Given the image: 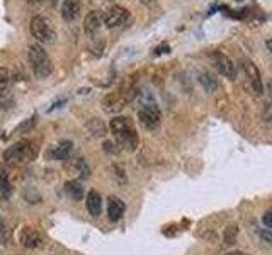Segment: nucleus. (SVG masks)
I'll return each mask as SVG.
<instances>
[{
  "label": "nucleus",
  "instance_id": "7c9ffc66",
  "mask_svg": "<svg viewBox=\"0 0 272 255\" xmlns=\"http://www.w3.org/2000/svg\"><path fill=\"white\" fill-rule=\"evenodd\" d=\"M4 230V220H2V216H0V233H2Z\"/></svg>",
  "mask_w": 272,
  "mask_h": 255
},
{
  "label": "nucleus",
  "instance_id": "6e6552de",
  "mask_svg": "<svg viewBox=\"0 0 272 255\" xmlns=\"http://www.w3.org/2000/svg\"><path fill=\"white\" fill-rule=\"evenodd\" d=\"M245 73H247V78H248V83L252 90L257 95H262L264 94V83H262V75H260L259 68L254 65V61L250 60H243L242 63Z\"/></svg>",
  "mask_w": 272,
  "mask_h": 255
},
{
  "label": "nucleus",
  "instance_id": "a878e982",
  "mask_svg": "<svg viewBox=\"0 0 272 255\" xmlns=\"http://www.w3.org/2000/svg\"><path fill=\"white\" fill-rule=\"evenodd\" d=\"M262 223L267 228H270L272 230V211L270 213H267V215H264V218H262Z\"/></svg>",
  "mask_w": 272,
  "mask_h": 255
},
{
  "label": "nucleus",
  "instance_id": "c756f323",
  "mask_svg": "<svg viewBox=\"0 0 272 255\" xmlns=\"http://www.w3.org/2000/svg\"><path fill=\"white\" fill-rule=\"evenodd\" d=\"M31 4H34V5H38V4H43V0H29Z\"/></svg>",
  "mask_w": 272,
  "mask_h": 255
},
{
  "label": "nucleus",
  "instance_id": "bb28decb",
  "mask_svg": "<svg viewBox=\"0 0 272 255\" xmlns=\"http://www.w3.org/2000/svg\"><path fill=\"white\" fill-rule=\"evenodd\" d=\"M143 5H147V7H153V5H157V0H140Z\"/></svg>",
  "mask_w": 272,
  "mask_h": 255
},
{
  "label": "nucleus",
  "instance_id": "4468645a",
  "mask_svg": "<svg viewBox=\"0 0 272 255\" xmlns=\"http://www.w3.org/2000/svg\"><path fill=\"white\" fill-rule=\"evenodd\" d=\"M72 152H73V143L68 140H63L53 148L51 155L55 160H67V158L72 155Z\"/></svg>",
  "mask_w": 272,
  "mask_h": 255
},
{
  "label": "nucleus",
  "instance_id": "4be33fe9",
  "mask_svg": "<svg viewBox=\"0 0 272 255\" xmlns=\"http://www.w3.org/2000/svg\"><path fill=\"white\" fill-rule=\"evenodd\" d=\"M34 123H36V116H33L31 119H26V121H23L17 128H15V133H28L31 128L34 126Z\"/></svg>",
  "mask_w": 272,
  "mask_h": 255
},
{
  "label": "nucleus",
  "instance_id": "412c9836",
  "mask_svg": "<svg viewBox=\"0 0 272 255\" xmlns=\"http://www.w3.org/2000/svg\"><path fill=\"white\" fill-rule=\"evenodd\" d=\"M0 194L4 198L10 196V182H9V175L5 172H0Z\"/></svg>",
  "mask_w": 272,
  "mask_h": 255
},
{
  "label": "nucleus",
  "instance_id": "aec40b11",
  "mask_svg": "<svg viewBox=\"0 0 272 255\" xmlns=\"http://www.w3.org/2000/svg\"><path fill=\"white\" fill-rule=\"evenodd\" d=\"M238 235V226L237 225H230L226 226L225 233H223V238H225V243L226 245H233L235 243V238Z\"/></svg>",
  "mask_w": 272,
  "mask_h": 255
},
{
  "label": "nucleus",
  "instance_id": "f257e3e1",
  "mask_svg": "<svg viewBox=\"0 0 272 255\" xmlns=\"http://www.w3.org/2000/svg\"><path fill=\"white\" fill-rule=\"evenodd\" d=\"M111 131L116 138L117 145L124 148L128 152H135L138 146V135L136 130L133 126L130 118L124 116H117V118L111 119Z\"/></svg>",
  "mask_w": 272,
  "mask_h": 255
},
{
  "label": "nucleus",
  "instance_id": "39448f33",
  "mask_svg": "<svg viewBox=\"0 0 272 255\" xmlns=\"http://www.w3.org/2000/svg\"><path fill=\"white\" fill-rule=\"evenodd\" d=\"M138 119L140 123L147 128V130H157L160 124V119H162V114H160V108L155 100H150V102H141L140 109H138Z\"/></svg>",
  "mask_w": 272,
  "mask_h": 255
},
{
  "label": "nucleus",
  "instance_id": "5701e85b",
  "mask_svg": "<svg viewBox=\"0 0 272 255\" xmlns=\"http://www.w3.org/2000/svg\"><path fill=\"white\" fill-rule=\"evenodd\" d=\"M9 85V72L7 68H0V92L7 89Z\"/></svg>",
  "mask_w": 272,
  "mask_h": 255
},
{
  "label": "nucleus",
  "instance_id": "20e7f679",
  "mask_svg": "<svg viewBox=\"0 0 272 255\" xmlns=\"http://www.w3.org/2000/svg\"><path fill=\"white\" fill-rule=\"evenodd\" d=\"M29 29H31L33 38H36L41 42H53L56 38V33H55V28H53L51 20L45 17V15H34V17L31 19Z\"/></svg>",
  "mask_w": 272,
  "mask_h": 255
},
{
  "label": "nucleus",
  "instance_id": "2eb2a0df",
  "mask_svg": "<svg viewBox=\"0 0 272 255\" xmlns=\"http://www.w3.org/2000/svg\"><path fill=\"white\" fill-rule=\"evenodd\" d=\"M87 209L92 216H99L102 211V199L97 190H89L87 194Z\"/></svg>",
  "mask_w": 272,
  "mask_h": 255
},
{
  "label": "nucleus",
  "instance_id": "cd10ccee",
  "mask_svg": "<svg viewBox=\"0 0 272 255\" xmlns=\"http://www.w3.org/2000/svg\"><path fill=\"white\" fill-rule=\"evenodd\" d=\"M265 45H267V48H269V51L272 53V39H267V42H265Z\"/></svg>",
  "mask_w": 272,
  "mask_h": 255
},
{
  "label": "nucleus",
  "instance_id": "ddd939ff",
  "mask_svg": "<svg viewBox=\"0 0 272 255\" xmlns=\"http://www.w3.org/2000/svg\"><path fill=\"white\" fill-rule=\"evenodd\" d=\"M124 104H126V99L119 94H109V95H106L102 100V105L108 113H119V111L124 108Z\"/></svg>",
  "mask_w": 272,
  "mask_h": 255
},
{
  "label": "nucleus",
  "instance_id": "b1692460",
  "mask_svg": "<svg viewBox=\"0 0 272 255\" xmlns=\"http://www.w3.org/2000/svg\"><path fill=\"white\" fill-rule=\"evenodd\" d=\"M104 152L108 153H117L119 152V148H116V145L113 141H104Z\"/></svg>",
  "mask_w": 272,
  "mask_h": 255
},
{
  "label": "nucleus",
  "instance_id": "423d86ee",
  "mask_svg": "<svg viewBox=\"0 0 272 255\" xmlns=\"http://www.w3.org/2000/svg\"><path fill=\"white\" fill-rule=\"evenodd\" d=\"M211 61L223 77L230 78V80H235V78H237V65H235L232 58L226 56L225 53L213 51L211 53Z\"/></svg>",
  "mask_w": 272,
  "mask_h": 255
},
{
  "label": "nucleus",
  "instance_id": "f03ea898",
  "mask_svg": "<svg viewBox=\"0 0 272 255\" xmlns=\"http://www.w3.org/2000/svg\"><path fill=\"white\" fill-rule=\"evenodd\" d=\"M28 60L31 65V70L38 78H46L51 75L53 65L48 56V53L43 50L39 45H31L28 48Z\"/></svg>",
  "mask_w": 272,
  "mask_h": 255
},
{
  "label": "nucleus",
  "instance_id": "9b49d317",
  "mask_svg": "<svg viewBox=\"0 0 272 255\" xmlns=\"http://www.w3.org/2000/svg\"><path fill=\"white\" fill-rule=\"evenodd\" d=\"M61 17L67 23H73L80 15V2L78 0H63L61 4Z\"/></svg>",
  "mask_w": 272,
  "mask_h": 255
},
{
  "label": "nucleus",
  "instance_id": "f3484780",
  "mask_svg": "<svg viewBox=\"0 0 272 255\" xmlns=\"http://www.w3.org/2000/svg\"><path fill=\"white\" fill-rule=\"evenodd\" d=\"M70 168L78 179H89L90 177V168H89L87 162H85L83 158H77V160H73Z\"/></svg>",
  "mask_w": 272,
  "mask_h": 255
},
{
  "label": "nucleus",
  "instance_id": "f8f14e48",
  "mask_svg": "<svg viewBox=\"0 0 272 255\" xmlns=\"http://www.w3.org/2000/svg\"><path fill=\"white\" fill-rule=\"evenodd\" d=\"M124 209H126V206L124 203L119 199V198H116V196H111L109 198V203H108V215H109V220L111 221H119L122 215H124Z\"/></svg>",
  "mask_w": 272,
  "mask_h": 255
},
{
  "label": "nucleus",
  "instance_id": "a211bd4d",
  "mask_svg": "<svg viewBox=\"0 0 272 255\" xmlns=\"http://www.w3.org/2000/svg\"><path fill=\"white\" fill-rule=\"evenodd\" d=\"M199 83L202 85V89H204L206 92H210V94H213L218 89V80L211 75L210 72L199 73Z\"/></svg>",
  "mask_w": 272,
  "mask_h": 255
},
{
  "label": "nucleus",
  "instance_id": "dca6fc26",
  "mask_svg": "<svg viewBox=\"0 0 272 255\" xmlns=\"http://www.w3.org/2000/svg\"><path fill=\"white\" fill-rule=\"evenodd\" d=\"M65 193L70 196L73 201H82L83 199V187L78 180H67L65 182Z\"/></svg>",
  "mask_w": 272,
  "mask_h": 255
},
{
  "label": "nucleus",
  "instance_id": "9d476101",
  "mask_svg": "<svg viewBox=\"0 0 272 255\" xmlns=\"http://www.w3.org/2000/svg\"><path fill=\"white\" fill-rule=\"evenodd\" d=\"M104 20H102V15L99 12H89L85 15V20H83V31L87 33L89 36H95L102 28Z\"/></svg>",
  "mask_w": 272,
  "mask_h": 255
},
{
  "label": "nucleus",
  "instance_id": "7ed1b4c3",
  "mask_svg": "<svg viewBox=\"0 0 272 255\" xmlns=\"http://www.w3.org/2000/svg\"><path fill=\"white\" fill-rule=\"evenodd\" d=\"M36 155H38V150H36L34 143L23 140V141L14 143L12 146H9L7 150L4 152V160H5V163L33 162Z\"/></svg>",
  "mask_w": 272,
  "mask_h": 255
},
{
  "label": "nucleus",
  "instance_id": "c85d7f7f",
  "mask_svg": "<svg viewBox=\"0 0 272 255\" xmlns=\"http://www.w3.org/2000/svg\"><path fill=\"white\" fill-rule=\"evenodd\" d=\"M226 255H247L245 252H230V253H226Z\"/></svg>",
  "mask_w": 272,
  "mask_h": 255
},
{
  "label": "nucleus",
  "instance_id": "1a4fd4ad",
  "mask_svg": "<svg viewBox=\"0 0 272 255\" xmlns=\"http://www.w3.org/2000/svg\"><path fill=\"white\" fill-rule=\"evenodd\" d=\"M19 242H20V245L26 248H38L43 243V238L38 231L33 230V228L24 226L23 230L19 231Z\"/></svg>",
  "mask_w": 272,
  "mask_h": 255
},
{
  "label": "nucleus",
  "instance_id": "393cba45",
  "mask_svg": "<svg viewBox=\"0 0 272 255\" xmlns=\"http://www.w3.org/2000/svg\"><path fill=\"white\" fill-rule=\"evenodd\" d=\"M259 237L262 238L264 242L272 243V233H270V231H267V230H260V231H259Z\"/></svg>",
  "mask_w": 272,
  "mask_h": 255
},
{
  "label": "nucleus",
  "instance_id": "0eeeda50",
  "mask_svg": "<svg viewBox=\"0 0 272 255\" xmlns=\"http://www.w3.org/2000/svg\"><path fill=\"white\" fill-rule=\"evenodd\" d=\"M128 19H130V12L124 7H119V5L109 7L102 15V20L108 28H119V26L128 23Z\"/></svg>",
  "mask_w": 272,
  "mask_h": 255
},
{
  "label": "nucleus",
  "instance_id": "6ab92c4d",
  "mask_svg": "<svg viewBox=\"0 0 272 255\" xmlns=\"http://www.w3.org/2000/svg\"><path fill=\"white\" fill-rule=\"evenodd\" d=\"M87 130L92 133V136H97V138H102V136H106V133H108V130H106V124L97 118H92L89 121Z\"/></svg>",
  "mask_w": 272,
  "mask_h": 255
}]
</instances>
